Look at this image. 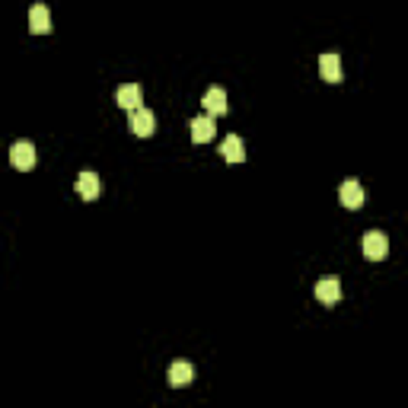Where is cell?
Instances as JSON below:
<instances>
[{
	"mask_svg": "<svg viewBox=\"0 0 408 408\" xmlns=\"http://www.w3.org/2000/svg\"><path fill=\"white\" fill-rule=\"evenodd\" d=\"M214 134H217V125H214L211 115H198V118L191 121V141H195V144H207Z\"/></svg>",
	"mask_w": 408,
	"mask_h": 408,
	"instance_id": "8fae6325",
	"label": "cell"
},
{
	"mask_svg": "<svg viewBox=\"0 0 408 408\" xmlns=\"http://www.w3.org/2000/svg\"><path fill=\"white\" fill-rule=\"evenodd\" d=\"M319 74H322V80H329V84H341V58L335 52H325L322 58H319Z\"/></svg>",
	"mask_w": 408,
	"mask_h": 408,
	"instance_id": "30bf717a",
	"label": "cell"
},
{
	"mask_svg": "<svg viewBox=\"0 0 408 408\" xmlns=\"http://www.w3.org/2000/svg\"><path fill=\"white\" fill-rule=\"evenodd\" d=\"M204 112L217 118V115H227L230 106H227V93L220 90V86H211V90L204 93Z\"/></svg>",
	"mask_w": 408,
	"mask_h": 408,
	"instance_id": "9c48e42d",
	"label": "cell"
},
{
	"mask_svg": "<svg viewBox=\"0 0 408 408\" xmlns=\"http://www.w3.org/2000/svg\"><path fill=\"white\" fill-rule=\"evenodd\" d=\"M316 300L325 303V306H335V303L341 300V281L335 278V274H329V278H319V284H316Z\"/></svg>",
	"mask_w": 408,
	"mask_h": 408,
	"instance_id": "277c9868",
	"label": "cell"
},
{
	"mask_svg": "<svg viewBox=\"0 0 408 408\" xmlns=\"http://www.w3.org/2000/svg\"><path fill=\"white\" fill-rule=\"evenodd\" d=\"M29 32H36V36H48V32H52V13H48L45 3H32V10H29Z\"/></svg>",
	"mask_w": 408,
	"mask_h": 408,
	"instance_id": "52a82bcc",
	"label": "cell"
},
{
	"mask_svg": "<svg viewBox=\"0 0 408 408\" xmlns=\"http://www.w3.org/2000/svg\"><path fill=\"white\" fill-rule=\"evenodd\" d=\"M10 163H13L19 173H29V169L36 166V147H32L29 141H16V144L10 147Z\"/></svg>",
	"mask_w": 408,
	"mask_h": 408,
	"instance_id": "7a4b0ae2",
	"label": "cell"
},
{
	"mask_svg": "<svg viewBox=\"0 0 408 408\" xmlns=\"http://www.w3.org/2000/svg\"><path fill=\"white\" fill-rule=\"evenodd\" d=\"M191 379H195V367L185 361H175L173 367H169V386H175V389H182V386H189Z\"/></svg>",
	"mask_w": 408,
	"mask_h": 408,
	"instance_id": "7c38bea8",
	"label": "cell"
},
{
	"mask_svg": "<svg viewBox=\"0 0 408 408\" xmlns=\"http://www.w3.org/2000/svg\"><path fill=\"white\" fill-rule=\"evenodd\" d=\"M386 256H389V240H386V233L370 230V233L363 236V258H370V262H383Z\"/></svg>",
	"mask_w": 408,
	"mask_h": 408,
	"instance_id": "6da1fadb",
	"label": "cell"
},
{
	"mask_svg": "<svg viewBox=\"0 0 408 408\" xmlns=\"http://www.w3.org/2000/svg\"><path fill=\"white\" fill-rule=\"evenodd\" d=\"M338 198L348 211H357V207H363V185L357 179H345L338 189Z\"/></svg>",
	"mask_w": 408,
	"mask_h": 408,
	"instance_id": "3957f363",
	"label": "cell"
},
{
	"mask_svg": "<svg viewBox=\"0 0 408 408\" xmlns=\"http://www.w3.org/2000/svg\"><path fill=\"white\" fill-rule=\"evenodd\" d=\"M131 131H134L137 137H150L153 131H157V118H153L150 109H134V112H131Z\"/></svg>",
	"mask_w": 408,
	"mask_h": 408,
	"instance_id": "8992f818",
	"label": "cell"
},
{
	"mask_svg": "<svg viewBox=\"0 0 408 408\" xmlns=\"http://www.w3.org/2000/svg\"><path fill=\"white\" fill-rule=\"evenodd\" d=\"M99 191H102V179L96 173H80L77 175V195L84 201H96Z\"/></svg>",
	"mask_w": 408,
	"mask_h": 408,
	"instance_id": "ba28073f",
	"label": "cell"
},
{
	"mask_svg": "<svg viewBox=\"0 0 408 408\" xmlns=\"http://www.w3.org/2000/svg\"><path fill=\"white\" fill-rule=\"evenodd\" d=\"M141 99H144V90H141L137 84H125V86H118V93H115V102H118L125 112L141 109Z\"/></svg>",
	"mask_w": 408,
	"mask_h": 408,
	"instance_id": "5b68a950",
	"label": "cell"
},
{
	"mask_svg": "<svg viewBox=\"0 0 408 408\" xmlns=\"http://www.w3.org/2000/svg\"><path fill=\"white\" fill-rule=\"evenodd\" d=\"M220 153H223V159L227 163H242L246 159V147H242V137L230 134L223 144H220Z\"/></svg>",
	"mask_w": 408,
	"mask_h": 408,
	"instance_id": "4fadbf2b",
	"label": "cell"
}]
</instances>
